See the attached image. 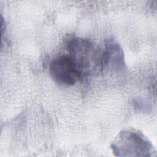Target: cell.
<instances>
[{
	"mask_svg": "<svg viewBox=\"0 0 157 157\" xmlns=\"http://www.w3.org/2000/svg\"><path fill=\"white\" fill-rule=\"evenodd\" d=\"M50 73L54 81L61 85H74L82 78L75 63L69 55L55 58L50 64Z\"/></svg>",
	"mask_w": 157,
	"mask_h": 157,
	"instance_id": "obj_3",
	"label": "cell"
},
{
	"mask_svg": "<svg viewBox=\"0 0 157 157\" xmlns=\"http://www.w3.org/2000/svg\"><path fill=\"white\" fill-rule=\"evenodd\" d=\"M69 55L75 63L82 78L99 72L103 69L102 52L88 39L72 37L67 42Z\"/></svg>",
	"mask_w": 157,
	"mask_h": 157,
	"instance_id": "obj_1",
	"label": "cell"
},
{
	"mask_svg": "<svg viewBox=\"0 0 157 157\" xmlns=\"http://www.w3.org/2000/svg\"><path fill=\"white\" fill-rule=\"evenodd\" d=\"M103 68L109 67L120 72L126 68L123 50L120 45L113 38H109L105 42L102 52Z\"/></svg>",
	"mask_w": 157,
	"mask_h": 157,
	"instance_id": "obj_4",
	"label": "cell"
},
{
	"mask_svg": "<svg viewBox=\"0 0 157 157\" xmlns=\"http://www.w3.org/2000/svg\"><path fill=\"white\" fill-rule=\"evenodd\" d=\"M118 156H150L153 145L139 131L130 128L122 130L110 145Z\"/></svg>",
	"mask_w": 157,
	"mask_h": 157,
	"instance_id": "obj_2",
	"label": "cell"
},
{
	"mask_svg": "<svg viewBox=\"0 0 157 157\" xmlns=\"http://www.w3.org/2000/svg\"><path fill=\"white\" fill-rule=\"evenodd\" d=\"M134 106L136 109H137V110H140L141 111H144V110H147V109L149 107V105H148L147 102L141 100V99H137L134 101Z\"/></svg>",
	"mask_w": 157,
	"mask_h": 157,
	"instance_id": "obj_5",
	"label": "cell"
}]
</instances>
